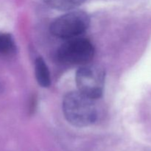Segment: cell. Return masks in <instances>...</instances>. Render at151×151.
Listing matches in <instances>:
<instances>
[{
    "label": "cell",
    "instance_id": "obj_1",
    "mask_svg": "<svg viewBox=\"0 0 151 151\" xmlns=\"http://www.w3.org/2000/svg\"><path fill=\"white\" fill-rule=\"evenodd\" d=\"M63 112L66 120L74 126H89L97 119L94 100L79 91H71L65 96Z\"/></svg>",
    "mask_w": 151,
    "mask_h": 151
},
{
    "label": "cell",
    "instance_id": "obj_2",
    "mask_svg": "<svg viewBox=\"0 0 151 151\" xmlns=\"http://www.w3.org/2000/svg\"><path fill=\"white\" fill-rule=\"evenodd\" d=\"M89 24L90 18L86 12L72 10L57 18L50 25V31L55 36L67 40L83 33Z\"/></svg>",
    "mask_w": 151,
    "mask_h": 151
},
{
    "label": "cell",
    "instance_id": "obj_3",
    "mask_svg": "<svg viewBox=\"0 0 151 151\" xmlns=\"http://www.w3.org/2000/svg\"><path fill=\"white\" fill-rule=\"evenodd\" d=\"M94 49L86 38H76L67 39L58 50V58L64 64L85 65L92 60Z\"/></svg>",
    "mask_w": 151,
    "mask_h": 151
},
{
    "label": "cell",
    "instance_id": "obj_4",
    "mask_svg": "<svg viewBox=\"0 0 151 151\" xmlns=\"http://www.w3.org/2000/svg\"><path fill=\"white\" fill-rule=\"evenodd\" d=\"M75 81L80 92L96 100L103 93L105 72L99 66L83 65L77 72Z\"/></svg>",
    "mask_w": 151,
    "mask_h": 151
},
{
    "label": "cell",
    "instance_id": "obj_5",
    "mask_svg": "<svg viewBox=\"0 0 151 151\" xmlns=\"http://www.w3.org/2000/svg\"><path fill=\"white\" fill-rule=\"evenodd\" d=\"M35 75L38 84L43 87H48L51 83L50 74L45 61L42 58H38L35 63Z\"/></svg>",
    "mask_w": 151,
    "mask_h": 151
},
{
    "label": "cell",
    "instance_id": "obj_6",
    "mask_svg": "<svg viewBox=\"0 0 151 151\" xmlns=\"http://www.w3.org/2000/svg\"><path fill=\"white\" fill-rule=\"evenodd\" d=\"M16 44L12 35L0 32V55H12L16 52Z\"/></svg>",
    "mask_w": 151,
    "mask_h": 151
},
{
    "label": "cell",
    "instance_id": "obj_7",
    "mask_svg": "<svg viewBox=\"0 0 151 151\" xmlns=\"http://www.w3.org/2000/svg\"><path fill=\"white\" fill-rule=\"evenodd\" d=\"M52 8L60 10H70L81 5L86 0H43Z\"/></svg>",
    "mask_w": 151,
    "mask_h": 151
},
{
    "label": "cell",
    "instance_id": "obj_8",
    "mask_svg": "<svg viewBox=\"0 0 151 151\" xmlns=\"http://www.w3.org/2000/svg\"><path fill=\"white\" fill-rule=\"evenodd\" d=\"M1 88H2V87H1V84H0V91H1Z\"/></svg>",
    "mask_w": 151,
    "mask_h": 151
}]
</instances>
